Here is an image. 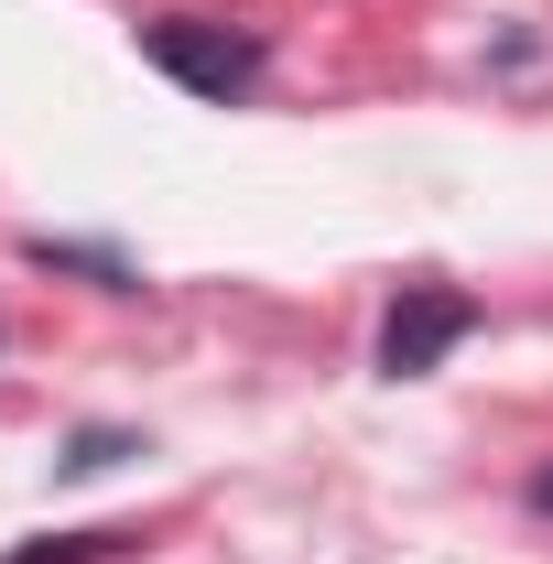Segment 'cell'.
Instances as JSON below:
<instances>
[{"instance_id": "1", "label": "cell", "mask_w": 553, "mask_h": 564, "mask_svg": "<svg viewBox=\"0 0 553 564\" xmlns=\"http://www.w3.org/2000/svg\"><path fill=\"white\" fill-rule=\"evenodd\" d=\"M141 66H163L185 98H207V109H239L261 87V44L228 33V22H207V11H163V22H141Z\"/></svg>"}, {"instance_id": "3", "label": "cell", "mask_w": 553, "mask_h": 564, "mask_svg": "<svg viewBox=\"0 0 553 564\" xmlns=\"http://www.w3.org/2000/svg\"><path fill=\"white\" fill-rule=\"evenodd\" d=\"M109 554H131V532H44V543H22L0 564H109Z\"/></svg>"}, {"instance_id": "4", "label": "cell", "mask_w": 553, "mask_h": 564, "mask_svg": "<svg viewBox=\"0 0 553 564\" xmlns=\"http://www.w3.org/2000/svg\"><path fill=\"white\" fill-rule=\"evenodd\" d=\"M22 250H33L44 272H98L109 293H131V261H120V250H55V239H22Z\"/></svg>"}, {"instance_id": "6", "label": "cell", "mask_w": 553, "mask_h": 564, "mask_svg": "<svg viewBox=\"0 0 553 564\" xmlns=\"http://www.w3.org/2000/svg\"><path fill=\"white\" fill-rule=\"evenodd\" d=\"M521 499H532V510L553 521V467H532V489H521Z\"/></svg>"}, {"instance_id": "5", "label": "cell", "mask_w": 553, "mask_h": 564, "mask_svg": "<svg viewBox=\"0 0 553 564\" xmlns=\"http://www.w3.org/2000/svg\"><path fill=\"white\" fill-rule=\"evenodd\" d=\"M120 456H131V434H120V423H87V434L66 445V467H76V478H98V467H120Z\"/></svg>"}, {"instance_id": "2", "label": "cell", "mask_w": 553, "mask_h": 564, "mask_svg": "<svg viewBox=\"0 0 553 564\" xmlns=\"http://www.w3.org/2000/svg\"><path fill=\"white\" fill-rule=\"evenodd\" d=\"M456 337H478V293H456V282H413V293L380 315V380H423Z\"/></svg>"}]
</instances>
